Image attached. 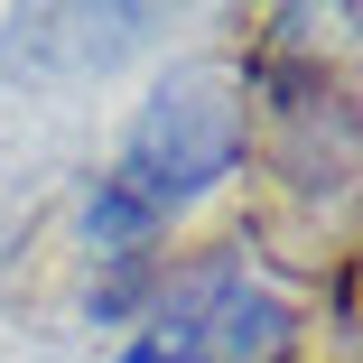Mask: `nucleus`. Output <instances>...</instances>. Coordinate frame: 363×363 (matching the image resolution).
I'll use <instances>...</instances> for the list:
<instances>
[{
  "label": "nucleus",
  "mask_w": 363,
  "mask_h": 363,
  "mask_svg": "<svg viewBox=\"0 0 363 363\" xmlns=\"http://www.w3.org/2000/svg\"><path fill=\"white\" fill-rule=\"evenodd\" d=\"M242 150H252V84L233 75V65L196 56V65H168V75L150 84V103L130 112L112 177L130 196H150L177 224L186 205H205L214 186L242 168Z\"/></svg>",
  "instance_id": "nucleus-1"
},
{
  "label": "nucleus",
  "mask_w": 363,
  "mask_h": 363,
  "mask_svg": "<svg viewBox=\"0 0 363 363\" xmlns=\"http://www.w3.org/2000/svg\"><path fill=\"white\" fill-rule=\"evenodd\" d=\"M270 168L298 196H335L363 177V103L326 84L317 65H279L270 75Z\"/></svg>",
  "instance_id": "nucleus-2"
},
{
  "label": "nucleus",
  "mask_w": 363,
  "mask_h": 363,
  "mask_svg": "<svg viewBox=\"0 0 363 363\" xmlns=\"http://www.w3.org/2000/svg\"><path fill=\"white\" fill-rule=\"evenodd\" d=\"M159 38V10H28L10 28V75H103Z\"/></svg>",
  "instance_id": "nucleus-3"
},
{
  "label": "nucleus",
  "mask_w": 363,
  "mask_h": 363,
  "mask_svg": "<svg viewBox=\"0 0 363 363\" xmlns=\"http://www.w3.org/2000/svg\"><path fill=\"white\" fill-rule=\"evenodd\" d=\"M75 233H84V252L112 270V261H150V242L168 233V214L150 205V196H130L112 168L84 186V205H75Z\"/></svg>",
  "instance_id": "nucleus-4"
},
{
  "label": "nucleus",
  "mask_w": 363,
  "mask_h": 363,
  "mask_svg": "<svg viewBox=\"0 0 363 363\" xmlns=\"http://www.w3.org/2000/svg\"><path fill=\"white\" fill-rule=\"evenodd\" d=\"M121 363H196V354H186V345H168V335H130V345H121Z\"/></svg>",
  "instance_id": "nucleus-5"
},
{
  "label": "nucleus",
  "mask_w": 363,
  "mask_h": 363,
  "mask_svg": "<svg viewBox=\"0 0 363 363\" xmlns=\"http://www.w3.org/2000/svg\"><path fill=\"white\" fill-rule=\"evenodd\" d=\"M345 19H354V28H363V10H345Z\"/></svg>",
  "instance_id": "nucleus-6"
}]
</instances>
